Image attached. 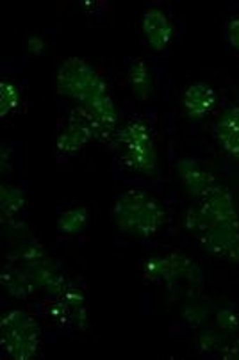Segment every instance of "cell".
Instances as JSON below:
<instances>
[{
	"mask_svg": "<svg viewBox=\"0 0 239 360\" xmlns=\"http://www.w3.org/2000/svg\"><path fill=\"white\" fill-rule=\"evenodd\" d=\"M0 284L8 296L16 300H27L39 291L58 296L70 285L59 271L58 262L36 241L13 246L4 259Z\"/></svg>",
	"mask_w": 239,
	"mask_h": 360,
	"instance_id": "6da1fadb",
	"label": "cell"
},
{
	"mask_svg": "<svg viewBox=\"0 0 239 360\" xmlns=\"http://www.w3.org/2000/svg\"><path fill=\"white\" fill-rule=\"evenodd\" d=\"M184 226L207 255L239 264V212L209 211L195 205L186 211Z\"/></svg>",
	"mask_w": 239,
	"mask_h": 360,
	"instance_id": "7a4b0ae2",
	"label": "cell"
},
{
	"mask_svg": "<svg viewBox=\"0 0 239 360\" xmlns=\"http://www.w3.org/2000/svg\"><path fill=\"white\" fill-rule=\"evenodd\" d=\"M111 219L124 234L150 238L164 225L166 209L145 189H129L112 203Z\"/></svg>",
	"mask_w": 239,
	"mask_h": 360,
	"instance_id": "3957f363",
	"label": "cell"
},
{
	"mask_svg": "<svg viewBox=\"0 0 239 360\" xmlns=\"http://www.w3.org/2000/svg\"><path fill=\"white\" fill-rule=\"evenodd\" d=\"M116 150L131 172L152 176L159 169V155L152 132L143 120H129L116 132Z\"/></svg>",
	"mask_w": 239,
	"mask_h": 360,
	"instance_id": "277c9868",
	"label": "cell"
},
{
	"mask_svg": "<svg viewBox=\"0 0 239 360\" xmlns=\"http://www.w3.org/2000/svg\"><path fill=\"white\" fill-rule=\"evenodd\" d=\"M0 345L9 359L31 360L41 346L38 319L22 309H11L0 319Z\"/></svg>",
	"mask_w": 239,
	"mask_h": 360,
	"instance_id": "5b68a950",
	"label": "cell"
},
{
	"mask_svg": "<svg viewBox=\"0 0 239 360\" xmlns=\"http://www.w3.org/2000/svg\"><path fill=\"white\" fill-rule=\"evenodd\" d=\"M56 91L65 98L86 104L97 96L108 95L104 77L81 58H68L56 73Z\"/></svg>",
	"mask_w": 239,
	"mask_h": 360,
	"instance_id": "8992f818",
	"label": "cell"
},
{
	"mask_svg": "<svg viewBox=\"0 0 239 360\" xmlns=\"http://www.w3.org/2000/svg\"><path fill=\"white\" fill-rule=\"evenodd\" d=\"M143 275L150 282H157L168 289L186 284L188 289H200L204 273L191 257L182 252H170L148 257L143 264Z\"/></svg>",
	"mask_w": 239,
	"mask_h": 360,
	"instance_id": "52a82bcc",
	"label": "cell"
},
{
	"mask_svg": "<svg viewBox=\"0 0 239 360\" xmlns=\"http://www.w3.org/2000/svg\"><path fill=\"white\" fill-rule=\"evenodd\" d=\"M49 316L66 328L86 330L89 326V316L84 292L68 285L65 291L54 296L52 303H49Z\"/></svg>",
	"mask_w": 239,
	"mask_h": 360,
	"instance_id": "ba28073f",
	"label": "cell"
},
{
	"mask_svg": "<svg viewBox=\"0 0 239 360\" xmlns=\"http://www.w3.org/2000/svg\"><path fill=\"white\" fill-rule=\"evenodd\" d=\"M79 108H81V111L88 118L89 125H91L93 132H95V139L108 141V139H111L116 134L119 115L115 100L111 96H97V98L89 100L86 104H79Z\"/></svg>",
	"mask_w": 239,
	"mask_h": 360,
	"instance_id": "9c48e42d",
	"label": "cell"
},
{
	"mask_svg": "<svg viewBox=\"0 0 239 360\" xmlns=\"http://www.w3.org/2000/svg\"><path fill=\"white\" fill-rule=\"evenodd\" d=\"M179 180H181L182 188L188 193V196L195 200H200L202 196L207 195L214 186H217V176L204 162L197 159L186 158L181 159L175 166Z\"/></svg>",
	"mask_w": 239,
	"mask_h": 360,
	"instance_id": "30bf717a",
	"label": "cell"
},
{
	"mask_svg": "<svg viewBox=\"0 0 239 360\" xmlns=\"http://www.w3.org/2000/svg\"><path fill=\"white\" fill-rule=\"evenodd\" d=\"M93 139H95V132H93L84 112L77 105L70 115L68 123L59 132L58 139H56V148L65 155H75Z\"/></svg>",
	"mask_w": 239,
	"mask_h": 360,
	"instance_id": "8fae6325",
	"label": "cell"
},
{
	"mask_svg": "<svg viewBox=\"0 0 239 360\" xmlns=\"http://www.w3.org/2000/svg\"><path fill=\"white\" fill-rule=\"evenodd\" d=\"M141 29L148 46L155 52H162L175 38L174 20L159 8H148L143 13Z\"/></svg>",
	"mask_w": 239,
	"mask_h": 360,
	"instance_id": "7c38bea8",
	"label": "cell"
},
{
	"mask_svg": "<svg viewBox=\"0 0 239 360\" xmlns=\"http://www.w3.org/2000/svg\"><path fill=\"white\" fill-rule=\"evenodd\" d=\"M218 105L217 89L207 82H193L182 93V108L189 120H204Z\"/></svg>",
	"mask_w": 239,
	"mask_h": 360,
	"instance_id": "4fadbf2b",
	"label": "cell"
},
{
	"mask_svg": "<svg viewBox=\"0 0 239 360\" xmlns=\"http://www.w3.org/2000/svg\"><path fill=\"white\" fill-rule=\"evenodd\" d=\"M214 136L224 152L239 161V105L221 112L214 127Z\"/></svg>",
	"mask_w": 239,
	"mask_h": 360,
	"instance_id": "5bb4252c",
	"label": "cell"
},
{
	"mask_svg": "<svg viewBox=\"0 0 239 360\" xmlns=\"http://www.w3.org/2000/svg\"><path fill=\"white\" fill-rule=\"evenodd\" d=\"M129 86L138 100H148L154 95V79H152L150 66L145 59H134L127 72Z\"/></svg>",
	"mask_w": 239,
	"mask_h": 360,
	"instance_id": "9a60e30c",
	"label": "cell"
},
{
	"mask_svg": "<svg viewBox=\"0 0 239 360\" xmlns=\"http://www.w3.org/2000/svg\"><path fill=\"white\" fill-rule=\"evenodd\" d=\"M25 193L20 189L18 186L9 184V182H2L0 186V211H2V219H13L16 214L25 209Z\"/></svg>",
	"mask_w": 239,
	"mask_h": 360,
	"instance_id": "2e32d148",
	"label": "cell"
},
{
	"mask_svg": "<svg viewBox=\"0 0 239 360\" xmlns=\"http://www.w3.org/2000/svg\"><path fill=\"white\" fill-rule=\"evenodd\" d=\"M89 225V209L81 205V207H72L68 211H63L58 218V229L61 234L75 236L81 234Z\"/></svg>",
	"mask_w": 239,
	"mask_h": 360,
	"instance_id": "e0dca14e",
	"label": "cell"
},
{
	"mask_svg": "<svg viewBox=\"0 0 239 360\" xmlns=\"http://www.w3.org/2000/svg\"><path fill=\"white\" fill-rule=\"evenodd\" d=\"M20 102H22V89L15 81L4 79L0 82V116L6 118L8 115H11L13 111L18 109Z\"/></svg>",
	"mask_w": 239,
	"mask_h": 360,
	"instance_id": "ac0fdd59",
	"label": "cell"
},
{
	"mask_svg": "<svg viewBox=\"0 0 239 360\" xmlns=\"http://www.w3.org/2000/svg\"><path fill=\"white\" fill-rule=\"evenodd\" d=\"M227 333H224L221 330L218 328H207L202 330L200 333L197 335V345L202 352H218L220 353L221 349L225 348L227 345Z\"/></svg>",
	"mask_w": 239,
	"mask_h": 360,
	"instance_id": "d6986e66",
	"label": "cell"
},
{
	"mask_svg": "<svg viewBox=\"0 0 239 360\" xmlns=\"http://www.w3.org/2000/svg\"><path fill=\"white\" fill-rule=\"evenodd\" d=\"M214 325L227 335H238L239 333V314L232 309H220L214 314Z\"/></svg>",
	"mask_w": 239,
	"mask_h": 360,
	"instance_id": "ffe728a7",
	"label": "cell"
},
{
	"mask_svg": "<svg viewBox=\"0 0 239 360\" xmlns=\"http://www.w3.org/2000/svg\"><path fill=\"white\" fill-rule=\"evenodd\" d=\"M25 46H27L29 54L32 56H41L45 54V50H46L45 39H43V36L39 34H29L27 39H25Z\"/></svg>",
	"mask_w": 239,
	"mask_h": 360,
	"instance_id": "44dd1931",
	"label": "cell"
},
{
	"mask_svg": "<svg viewBox=\"0 0 239 360\" xmlns=\"http://www.w3.org/2000/svg\"><path fill=\"white\" fill-rule=\"evenodd\" d=\"M227 39L231 46L239 52V16L228 20L227 23Z\"/></svg>",
	"mask_w": 239,
	"mask_h": 360,
	"instance_id": "7402d4cb",
	"label": "cell"
},
{
	"mask_svg": "<svg viewBox=\"0 0 239 360\" xmlns=\"http://www.w3.org/2000/svg\"><path fill=\"white\" fill-rule=\"evenodd\" d=\"M11 155H13V150L9 148V146L4 145L2 148H0V172L2 173L11 172V166H13Z\"/></svg>",
	"mask_w": 239,
	"mask_h": 360,
	"instance_id": "603a6c76",
	"label": "cell"
}]
</instances>
